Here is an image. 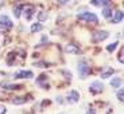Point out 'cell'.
<instances>
[{
	"label": "cell",
	"mask_w": 124,
	"mask_h": 114,
	"mask_svg": "<svg viewBox=\"0 0 124 114\" xmlns=\"http://www.w3.org/2000/svg\"><path fill=\"white\" fill-rule=\"evenodd\" d=\"M77 70H78V74H80L81 78H85L90 74V67L85 60H80L77 63Z\"/></svg>",
	"instance_id": "cell-1"
},
{
	"label": "cell",
	"mask_w": 124,
	"mask_h": 114,
	"mask_svg": "<svg viewBox=\"0 0 124 114\" xmlns=\"http://www.w3.org/2000/svg\"><path fill=\"white\" fill-rule=\"evenodd\" d=\"M77 18L80 20H84V22H88V23H97L99 19H97L96 13L93 12H82V13H78Z\"/></svg>",
	"instance_id": "cell-2"
},
{
	"label": "cell",
	"mask_w": 124,
	"mask_h": 114,
	"mask_svg": "<svg viewBox=\"0 0 124 114\" xmlns=\"http://www.w3.org/2000/svg\"><path fill=\"white\" fill-rule=\"evenodd\" d=\"M108 36H109L108 31H94V32H93V35H92V40L94 42V43H99V42L105 40Z\"/></svg>",
	"instance_id": "cell-3"
},
{
	"label": "cell",
	"mask_w": 124,
	"mask_h": 114,
	"mask_svg": "<svg viewBox=\"0 0 124 114\" xmlns=\"http://www.w3.org/2000/svg\"><path fill=\"white\" fill-rule=\"evenodd\" d=\"M102 90H104V85L100 80H94L89 86V91L93 93V94H100V93H102Z\"/></svg>",
	"instance_id": "cell-4"
},
{
	"label": "cell",
	"mask_w": 124,
	"mask_h": 114,
	"mask_svg": "<svg viewBox=\"0 0 124 114\" xmlns=\"http://www.w3.org/2000/svg\"><path fill=\"white\" fill-rule=\"evenodd\" d=\"M23 15H24V19L26 20H30L31 18H32V15H34L35 12V7L32 6V4H27V6H23Z\"/></svg>",
	"instance_id": "cell-5"
},
{
	"label": "cell",
	"mask_w": 124,
	"mask_h": 114,
	"mask_svg": "<svg viewBox=\"0 0 124 114\" xmlns=\"http://www.w3.org/2000/svg\"><path fill=\"white\" fill-rule=\"evenodd\" d=\"M34 77V73L30 70H19L14 74L15 79H23V78H32Z\"/></svg>",
	"instance_id": "cell-6"
},
{
	"label": "cell",
	"mask_w": 124,
	"mask_h": 114,
	"mask_svg": "<svg viewBox=\"0 0 124 114\" xmlns=\"http://www.w3.org/2000/svg\"><path fill=\"white\" fill-rule=\"evenodd\" d=\"M66 99H68V102H73V103H76V102L80 101V94H78V91H76V90H71V91H69L68 94H66Z\"/></svg>",
	"instance_id": "cell-7"
},
{
	"label": "cell",
	"mask_w": 124,
	"mask_h": 114,
	"mask_svg": "<svg viewBox=\"0 0 124 114\" xmlns=\"http://www.w3.org/2000/svg\"><path fill=\"white\" fill-rule=\"evenodd\" d=\"M90 4L94 7H111L112 0H92Z\"/></svg>",
	"instance_id": "cell-8"
},
{
	"label": "cell",
	"mask_w": 124,
	"mask_h": 114,
	"mask_svg": "<svg viewBox=\"0 0 124 114\" xmlns=\"http://www.w3.org/2000/svg\"><path fill=\"white\" fill-rule=\"evenodd\" d=\"M0 24L6 26V27H8V28H11L14 26L12 22H11V19H9L7 15H0Z\"/></svg>",
	"instance_id": "cell-9"
},
{
	"label": "cell",
	"mask_w": 124,
	"mask_h": 114,
	"mask_svg": "<svg viewBox=\"0 0 124 114\" xmlns=\"http://www.w3.org/2000/svg\"><path fill=\"white\" fill-rule=\"evenodd\" d=\"M65 53H68V54H80L81 50L78 48L76 44H68V46L65 47Z\"/></svg>",
	"instance_id": "cell-10"
},
{
	"label": "cell",
	"mask_w": 124,
	"mask_h": 114,
	"mask_svg": "<svg viewBox=\"0 0 124 114\" xmlns=\"http://www.w3.org/2000/svg\"><path fill=\"white\" fill-rule=\"evenodd\" d=\"M113 74H115V70H113V68L105 67V68H104V71L101 73V78H102V79H107V78H109L111 75H113Z\"/></svg>",
	"instance_id": "cell-11"
},
{
	"label": "cell",
	"mask_w": 124,
	"mask_h": 114,
	"mask_svg": "<svg viewBox=\"0 0 124 114\" xmlns=\"http://www.w3.org/2000/svg\"><path fill=\"white\" fill-rule=\"evenodd\" d=\"M22 8H23L22 4H18V6H15V7L12 8V11H14V16H15L16 19H19V18H20V15H22Z\"/></svg>",
	"instance_id": "cell-12"
},
{
	"label": "cell",
	"mask_w": 124,
	"mask_h": 114,
	"mask_svg": "<svg viewBox=\"0 0 124 114\" xmlns=\"http://www.w3.org/2000/svg\"><path fill=\"white\" fill-rule=\"evenodd\" d=\"M121 20H123V11L119 9L117 12L115 13V16L112 18V23H120Z\"/></svg>",
	"instance_id": "cell-13"
},
{
	"label": "cell",
	"mask_w": 124,
	"mask_h": 114,
	"mask_svg": "<svg viewBox=\"0 0 124 114\" xmlns=\"http://www.w3.org/2000/svg\"><path fill=\"white\" fill-rule=\"evenodd\" d=\"M102 16L105 19H111V16H112L111 7H102Z\"/></svg>",
	"instance_id": "cell-14"
},
{
	"label": "cell",
	"mask_w": 124,
	"mask_h": 114,
	"mask_svg": "<svg viewBox=\"0 0 124 114\" xmlns=\"http://www.w3.org/2000/svg\"><path fill=\"white\" fill-rule=\"evenodd\" d=\"M121 85H123V79H121V78H115V79L111 80L112 87H121Z\"/></svg>",
	"instance_id": "cell-15"
},
{
	"label": "cell",
	"mask_w": 124,
	"mask_h": 114,
	"mask_svg": "<svg viewBox=\"0 0 124 114\" xmlns=\"http://www.w3.org/2000/svg\"><path fill=\"white\" fill-rule=\"evenodd\" d=\"M43 30V26H42V23H35V24L31 26V32H39V31Z\"/></svg>",
	"instance_id": "cell-16"
},
{
	"label": "cell",
	"mask_w": 124,
	"mask_h": 114,
	"mask_svg": "<svg viewBox=\"0 0 124 114\" xmlns=\"http://www.w3.org/2000/svg\"><path fill=\"white\" fill-rule=\"evenodd\" d=\"M26 99H28L27 97L26 98H14V101H12V103L14 105H22V103H26Z\"/></svg>",
	"instance_id": "cell-17"
},
{
	"label": "cell",
	"mask_w": 124,
	"mask_h": 114,
	"mask_svg": "<svg viewBox=\"0 0 124 114\" xmlns=\"http://www.w3.org/2000/svg\"><path fill=\"white\" fill-rule=\"evenodd\" d=\"M117 44H119L117 42H115V43H111L108 47H107V51H108V53H112V51H115V48L117 47Z\"/></svg>",
	"instance_id": "cell-18"
},
{
	"label": "cell",
	"mask_w": 124,
	"mask_h": 114,
	"mask_svg": "<svg viewBox=\"0 0 124 114\" xmlns=\"http://www.w3.org/2000/svg\"><path fill=\"white\" fill-rule=\"evenodd\" d=\"M4 87H6L7 90H16V89H19V85H4Z\"/></svg>",
	"instance_id": "cell-19"
},
{
	"label": "cell",
	"mask_w": 124,
	"mask_h": 114,
	"mask_svg": "<svg viewBox=\"0 0 124 114\" xmlns=\"http://www.w3.org/2000/svg\"><path fill=\"white\" fill-rule=\"evenodd\" d=\"M47 19V15L45 12H39V15H38V20L39 22H43V20H46Z\"/></svg>",
	"instance_id": "cell-20"
},
{
	"label": "cell",
	"mask_w": 124,
	"mask_h": 114,
	"mask_svg": "<svg viewBox=\"0 0 124 114\" xmlns=\"http://www.w3.org/2000/svg\"><path fill=\"white\" fill-rule=\"evenodd\" d=\"M123 91H124L123 89H119L117 94H116V95H117V99H119L120 102H123Z\"/></svg>",
	"instance_id": "cell-21"
},
{
	"label": "cell",
	"mask_w": 124,
	"mask_h": 114,
	"mask_svg": "<svg viewBox=\"0 0 124 114\" xmlns=\"http://www.w3.org/2000/svg\"><path fill=\"white\" fill-rule=\"evenodd\" d=\"M7 30H9V28L6 27V26H1V24H0V35L4 34V32H7Z\"/></svg>",
	"instance_id": "cell-22"
},
{
	"label": "cell",
	"mask_w": 124,
	"mask_h": 114,
	"mask_svg": "<svg viewBox=\"0 0 124 114\" xmlns=\"http://www.w3.org/2000/svg\"><path fill=\"white\" fill-rule=\"evenodd\" d=\"M119 62H120V63H123V48L120 50V54H119Z\"/></svg>",
	"instance_id": "cell-23"
},
{
	"label": "cell",
	"mask_w": 124,
	"mask_h": 114,
	"mask_svg": "<svg viewBox=\"0 0 124 114\" xmlns=\"http://www.w3.org/2000/svg\"><path fill=\"white\" fill-rule=\"evenodd\" d=\"M4 113H7L6 107H4V106H1V105H0V114H4Z\"/></svg>",
	"instance_id": "cell-24"
},
{
	"label": "cell",
	"mask_w": 124,
	"mask_h": 114,
	"mask_svg": "<svg viewBox=\"0 0 124 114\" xmlns=\"http://www.w3.org/2000/svg\"><path fill=\"white\" fill-rule=\"evenodd\" d=\"M58 3H61V4H66V3H69V0H57Z\"/></svg>",
	"instance_id": "cell-25"
},
{
	"label": "cell",
	"mask_w": 124,
	"mask_h": 114,
	"mask_svg": "<svg viewBox=\"0 0 124 114\" xmlns=\"http://www.w3.org/2000/svg\"><path fill=\"white\" fill-rule=\"evenodd\" d=\"M86 113H89V114H90V113H96V111L93 110V109H89V110H88V111H86Z\"/></svg>",
	"instance_id": "cell-26"
}]
</instances>
